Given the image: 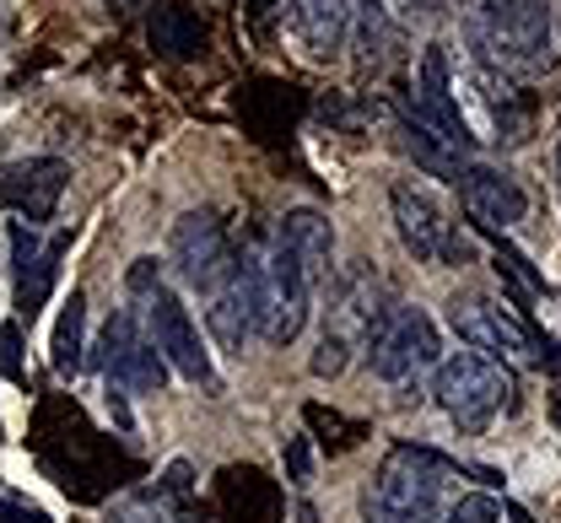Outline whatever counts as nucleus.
Here are the masks:
<instances>
[{"label":"nucleus","instance_id":"nucleus-10","mask_svg":"<svg viewBox=\"0 0 561 523\" xmlns=\"http://www.w3.org/2000/svg\"><path fill=\"white\" fill-rule=\"evenodd\" d=\"M98 368L114 377V383L136 388V394H162V383H168V362H162L157 346L140 335V318L130 313V307H119V313L108 318Z\"/></svg>","mask_w":561,"mask_h":523},{"label":"nucleus","instance_id":"nucleus-13","mask_svg":"<svg viewBox=\"0 0 561 523\" xmlns=\"http://www.w3.org/2000/svg\"><path fill=\"white\" fill-rule=\"evenodd\" d=\"M168 259H173V270H179L190 287L210 292V287L227 276V265H232L221 222H216L210 211H190V217H179V222H173V237H168Z\"/></svg>","mask_w":561,"mask_h":523},{"label":"nucleus","instance_id":"nucleus-17","mask_svg":"<svg viewBox=\"0 0 561 523\" xmlns=\"http://www.w3.org/2000/svg\"><path fill=\"white\" fill-rule=\"evenodd\" d=\"M297 33L313 55H335L351 33V0H297Z\"/></svg>","mask_w":561,"mask_h":523},{"label":"nucleus","instance_id":"nucleus-12","mask_svg":"<svg viewBox=\"0 0 561 523\" xmlns=\"http://www.w3.org/2000/svg\"><path fill=\"white\" fill-rule=\"evenodd\" d=\"M70 184V167L60 156H22V162H0V206L27 217V222H49L60 195Z\"/></svg>","mask_w":561,"mask_h":523},{"label":"nucleus","instance_id":"nucleus-21","mask_svg":"<svg viewBox=\"0 0 561 523\" xmlns=\"http://www.w3.org/2000/svg\"><path fill=\"white\" fill-rule=\"evenodd\" d=\"M108 523H179V519L168 513L162 491H140V497H125V502L108 513Z\"/></svg>","mask_w":561,"mask_h":523},{"label":"nucleus","instance_id":"nucleus-4","mask_svg":"<svg viewBox=\"0 0 561 523\" xmlns=\"http://www.w3.org/2000/svg\"><path fill=\"white\" fill-rule=\"evenodd\" d=\"M367 362H373V377L383 383H411L416 373L443 362L437 324L421 307H383L367 329Z\"/></svg>","mask_w":561,"mask_h":523},{"label":"nucleus","instance_id":"nucleus-20","mask_svg":"<svg viewBox=\"0 0 561 523\" xmlns=\"http://www.w3.org/2000/svg\"><path fill=\"white\" fill-rule=\"evenodd\" d=\"M81 351H87V298L70 292L66 313H60V324H55V346H49L55 373H81V362H87Z\"/></svg>","mask_w":561,"mask_h":523},{"label":"nucleus","instance_id":"nucleus-16","mask_svg":"<svg viewBox=\"0 0 561 523\" xmlns=\"http://www.w3.org/2000/svg\"><path fill=\"white\" fill-rule=\"evenodd\" d=\"M146 38H151V49L168 55V60H195V55H206V22H201L190 5H179V0H157V5H151Z\"/></svg>","mask_w":561,"mask_h":523},{"label":"nucleus","instance_id":"nucleus-24","mask_svg":"<svg viewBox=\"0 0 561 523\" xmlns=\"http://www.w3.org/2000/svg\"><path fill=\"white\" fill-rule=\"evenodd\" d=\"M0 373H16V324L0 329Z\"/></svg>","mask_w":561,"mask_h":523},{"label":"nucleus","instance_id":"nucleus-1","mask_svg":"<svg viewBox=\"0 0 561 523\" xmlns=\"http://www.w3.org/2000/svg\"><path fill=\"white\" fill-rule=\"evenodd\" d=\"M454 464L437 458L432 449H394L367 497H362V519L367 523H443V486H448Z\"/></svg>","mask_w":561,"mask_h":523},{"label":"nucleus","instance_id":"nucleus-23","mask_svg":"<svg viewBox=\"0 0 561 523\" xmlns=\"http://www.w3.org/2000/svg\"><path fill=\"white\" fill-rule=\"evenodd\" d=\"M0 523H49L38 508H27V502H16V497H0Z\"/></svg>","mask_w":561,"mask_h":523},{"label":"nucleus","instance_id":"nucleus-27","mask_svg":"<svg viewBox=\"0 0 561 523\" xmlns=\"http://www.w3.org/2000/svg\"><path fill=\"white\" fill-rule=\"evenodd\" d=\"M557 184H561V141H557Z\"/></svg>","mask_w":561,"mask_h":523},{"label":"nucleus","instance_id":"nucleus-26","mask_svg":"<svg viewBox=\"0 0 561 523\" xmlns=\"http://www.w3.org/2000/svg\"><path fill=\"white\" fill-rule=\"evenodd\" d=\"M249 5H254V16H260V22H265V16H271V11H276L280 0H249Z\"/></svg>","mask_w":561,"mask_h":523},{"label":"nucleus","instance_id":"nucleus-22","mask_svg":"<svg viewBox=\"0 0 561 523\" xmlns=\"http://www.w3.org/2000/svg\"><path fill=\"white\" fill-rule=\"evenodd\" d=\"M448 523H502V502H491V497H459V508L448 513Z\"/></svg>","mask_w":561,"mask_h":523},{"label":"nucleus","instance_id":"nucleus-3","mask_svg":"<svg viewBox=\"0 0 561 523\" xmlns=\"http://www.w3.org/2000/svg\"><path fill=\"white\" fill-rule=\"evenodd\" d=\"M470 38L481 66H535L551 38V5L546 0H481L470 16Z\"/></svg>","mask_w":561,"mask_h":523},{"label":"nucleus","instance_id":"nucleus-18","mask_svg":"<svg viewBox=\"0 0 561 523\" xmlns=\"http://www.w3.org/2000/svg\"><path fill=\"white\" fill-rule=\"evenodd\" d=\"M400 147L416 156V167L437 173V178H459V167H465V151H454L437 130H426L416 114H405V119H400Z\"/></svg>","mask_w":561,"mask_h":523},{"label":"nucleus","instance_id":"nucleus-19","mask_svg":"<svg viewBox=\"0 0 561 523\" xmlns=\"http://www.w3.org/2000/svg\"><path fill=\"white\" fill-rule=\"evenodd\" d=\"M60 254H66V237L49 243V248H38L27 265H16V307H22L27 318L49 298V287H55V276H60Z\"/></svg>","mask_w":561,"mask_h":523},{"label":"nucleus","instance_id":"nucleus-7","mask_svg":"<svg viewBox=\"0 0 561 523\" xmlns=\"http://www.w3.org/2000/svg\"><path fill=\"white\" fill-rule=\"evenodd\" d=\"M448 324L459 329V340H465L470 351H481L491 362H540V340L513 318L507 302L454 298L448 302Z\"/></svg>","mask_w":561,"mask_h":523},{"label":"nucleus","instance_id":"nucleus-5","mask_svg":"<svg viewBox=\"0 0 561 523\" xmlns=\"http://www.w3.org/2000/svg\"><path fill=\"white\" fill-rule=\"evenodd\" d=\"M130 313L146 318V340L157 346V357H162L173 373L201 383V388H216V368H210V351H206V340H201V324L190 318V307H184V298H179L173 287H157V292L140 302V307H130Z\"/></svg>","mask_w":561,"mask_h":523},{"label":"nucleus","instance_id":"nucleus-6","mask_svg":"<svg viewBox=\"0 0 561 523\" xmlns=\"http://www.w3.org/2000/svg\"><path fill=\"white\" fill-rule=\"evenodd\" d=\"M308 313H313V276L276 243L260 259V335L271 346H291L302 335Z\"/></svg>","mask_w":561,"mask_h":523},{"label":"nucleus","instance_id":"nucleus-25","mask_svg":"<svg viewBox=\"0 0 561 523\" xmlns=\"http://www.w3.org/2000/svg\"><path fill=\"white\" fill-rule=\"evenodd\" d=\"M411 5V16H443L448 11V0H405Z\"/></svg>","mask_w":561,"mask_h":523},{"label":"nucleus","instance_id":"nucleus-2","mask_svg":"<svg viewBox=\"0 0 561 523\" xmlns=\"http://www.w3.org/2000/svg\"><path fill=\"white\" fill-rule=\"evenodd\" d=\"M507 394H513L507 368L481 351H454L432 368V399L459 432H486L496 410L507 405Z\"/></svg>","mask_w":561,"mask_h":523},{"label":"nucleus","instance_id":"nucleus-11","mask_svg":"<svg viewBox=\"0 0 561 523\" xmlns=\"http://www.w3.org/2000/svg\"><path fill=\"white\" fill-rule=\"evenodd\" d=\"M389 211H394V226H400V243L416 254L421 265H443L448 237H454V222H448L443 200L416 178H400L389 189Z\"/></svg>","mask_w":561,"mask_h":523},{"label":"nucleus","instance_id":"nucleus-14","mask_svg":"<svg viewBox=\"0 0 561 523\" xmlns=\"http://www.w3.org/2000/svg\"><path fill=\"white\" fill-rule=\"evenodd\" d=\"M459 200H465V211L476 217L481 226H507L524 222V189H518V178H507L502 167H486V162H465L459 167Z\"/></svg>","mask_w":561,"mask_h":523},{"label":"nucleus","instance_id":"nucleus-9","mask_svg":"<svg viewBox=\"0 0 561 523\" xmlns=\"http://www.w3.org/2000/svg\"><path fill=\"white\" fill-rule=\"evenodd\" d=\"M411 114H416L426 130H437L454 151H470L476 136L459 114V97H454V71H448V44H426L416 71V92H411Z\"/></svg>","mask_w":561,"mask_h":523},{"label":"nucleus","instance_id":"nucleus-15","mask_svg":"<svg viewBox=\"0 0 561 523\" xmlns=\"http://www.w3.org/2000/svg\"><path fill=\"white\" fill-rule=\"evenodd\" d=\"M276 243L313 276V287L319 281H330V265H335V232H330V217L324 211H313V206H297V211H286L276 226Z\"/></svg>","mask_w":561,"mask_h":523},{"label":"nucleus","instance_id":"nucleus-8","mask_svg":"<svg viewBox=\"0 0 561 523\" xmlns=\"http://www.w3.org/2000/svg\"><path fill=\"white\" fill-rule=\"evenodd\" d=\"M206 324L221 340V351H243L249 335H260V259H232L227 265V276L210 287Z\"/></svg>","mask_w":561,"mask_h":523}]
</instances>
